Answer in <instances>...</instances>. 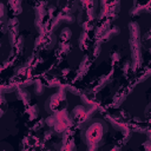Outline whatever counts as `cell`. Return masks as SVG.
<instances>
[{
    "label": "cell",
    "instance_id": "obj_22",
    "mask_svg": "<svg viewBox=\"0 0 151 151\" xmlns=\"http://www.w3.org/2000/svg\"><path fill=\"white\" fill-rule=\"evenodd\" d=\"M131 70H132V64H131L129 60L124 61V64H123V67H122V71H123L125 74H127V73H129Z\"/></svg>",
    "mask_w": 151,
    "mask_h": 151
},
{
    "label": "cell",
    "instance_id": "obj_27",
    "mask_svg": "<svg viewBox=\"0 0 151 151\" xmlns=\"http://www.w3.org/2000/svg\"><path fill=\"white\" fill-rule=\"evenodd\" d=\"M44 151H54V150H51V149H46V150H44Z\"/></svg>",
    "mask_w": 151,
    "mask_h": 151
},
{
    "label": "cell",
    "instance_id": "obj_18",
    "mask_svg": "<svg viewBox=\"0 0 151 151\" xmlns=\"http://www.w3.org/2000/svg\"><path fill=\"white\" fill-rule=\"evenodd\" d=\"M18 26H19V20L17 18L8 19V21H7V28H8V31H17Z\"/></svg>",
    "mask_w": 151,
    "mask_h": 151
},
{
    "label": "cell",
    "instance_id": "obj_25",
    "mask_svg": "<svg viewBox=\"0 0 151 151\" xmlns=\"http://www.w3.org/2000/svg\"><path fill=\"white\" fill-rule=\"evenodd\" d=\"M109 151H120V149H119V147H117V146H114V147H112V149H110Z\"/></svg>",
    "mask_w": 151,
    "mask_h": 151
},
{
    "label": "cell",
    "instance_id": "obj_7",
    "mask_svg": "<svg viewBox=\"0 0 151 151\" xmlns=\"http://www.w3.org/2000/svg\"><path fill=\"white\" fill-rule=\"evenodd\" d=\"M112 74H113V72H110V73H107V74H103V76H100V77L97 79V81H96V84H97V85H94V86H93L92 92L100 91L105 85H107V84L112 80Z\"/></svg>",
    "mask_w": 151,
    "mask_h": 151
},
{
    "label": "cell",
    "instance_id": "obj_5",
    "mask_svg": "<svg viewBox=\"0 0 151 151\" xmlns=\"http://www.w3.org/2000/svg\"><path fill=\"white\" fill-rule=\"evenodd\" d=\"M76 18L73 14H68V13H59L57 14L54 18H53V21H52V25H51V29H54L55 26H58L60 22H67V24H72L74 22Z\"/></svg>",
    "mask_w": 151,
    "mask_h": 151
},
{
    "label": "cell",
    "instance_id": "obj_3",
    "mask_svg": "<svg viewBox=\"0 0 151 151\" xmlns=\"http://www.w3.org/2000/svg\"><path fill=\"white\" fill-rule=\"evenodd\" d=\"M67 109V99H66V93L64 88H60L57 93H53L50 96L46 101H45V110L53 114L60 110Z\"/></svg>",
    "mask_w": 151,
    "mask_h": 151
},
{
    "label": "cell",
    "instance_id": "obj_4",
    "mask_svg": "<svg viewBox=\"0 0 151 151\" xmlns=\"http://www.w3.org/2000/svg\"><path fill=\"white\" fill-rule=\"evenodd\" d=\"M55 41H57V38L52 32H50V33L47 32L46 34L41 33L35 40V47L37 48L42 47L45 50H50L55 45Z\"/></svg>",
    "mask_w": 151,
    "mask_h": 151
},
{
    "label": "cell",
    "instance_id": "obj_26",
    "mask_svg": "<svg viewBox=\"0 0 151 151\" xmlns=\"http://www.w3.org/2000/svg\"><path fill=\"white\" fill-rule=\"evenodd\" d=\"M87 151H97V149H96V147H88Z\"/></svg>",
    "mask_w": 151,
    "mask_h": 151
},
{
    "label": "cell",
    "instance_id": "obj_12",
    "mask_svg": "<svg viewBox=\"0 0 151 151\" xmlns=\"http://www.w3.org/2000/svg\"><path fill=\"white\" fill-rule=\"evenodd\" d=\"M79 47H80V50L81 51H85V50H87V47H88V37H87V33L85 32V31H83L81 32V34H80V38H79Z\"/></svg>",
    "mask_w": 151,
    "mask_h": 151
},
{
    "label": "cell",
    "instance_id": "obj_9",
    "mask_svg": "<svg viewBox=\"0 0 151 151\" xmlns=\"http://www.w3.org/2000/svg\"><path fill=\"white\" fill-rule=\"evenodd\" d=\"M17 98L19 100H21L24 104H28L29 100H31V96H29V92H27L25 88H18L17 90Z\"/></svg>",
    "mask_w": 151,
    "mask_h": 151
},
{
    "label": "cell",
    "instance_id": "obj_21",
    "mask_svg": "<svg viewBox=\"0 0 151 151\" xmlns=\"http://www.w3.org/2000/svg\"><path fill=\"white\" fill-rule=\"evenodd\" d=\"M45 123H46L50 127H53V126L55 125V123H57V118H55V116H54V114H50V116L45 119Z\"/></svg>",
    "mask_w": 151,
    "mask_h": 151
},
{
    "label": "cell",
    "instance_id": "obj_20",
    "mask_svg": "<svg viewBox=\"0 0 151 151\" xmlns=\"http://www.w3.org/2000/svg\"><path fill=\"white\" fill-rule=\"evenodd\" d=\"M9 6L12 7V12L14 14H20L21 13V2H19V1L9 2Z\"/></svg>",
    "mask_w": 151,
    "mask_h": 151
},
{
    "label": "cell",
    "instance_id": "obj_19",
    "mask_svg": "<svg viewBox=\"0 0 151 151\" xmlns=\"http://www.w3.org/2000/svg\"><path fill=\"white\" fill-rule=\"evenodd\" d=\"M45 91V85L40 81V80H37L35 84H34V92L38 94V96H41Z\"/></svg>",
    "mask_w": 151,
    "mask_h": 151
},
{
    "label": "cell",
    "instance_id": "obj_1",
    "mask_svg": "<svg viewBox=\"0 0 151 151\" xmlns=\"http://www.w3.org/2000/svg\"><path fill=\"white\" fill-rule=\"evenodd\" d=\"M107 133V125L101 119H93L85 125L83 131V139L87 147H100L104 145L105 136Z\"/></svg>",
    "mask_w": 151,
    "mask_h": 151
},
{
    "label": "cell",
    "instance_id": "obj_24",
    "mask_svg": "<svg viewBox=\"0 0 151 151\" xmlns=\"http://www.w3.org/2000/svg\"><path fill=\"white\" fill-rule=\"evenodd\" d=\"M145 113H146V117H147L149 119H151V103L147 105V107H146V110H145Z\"/></svg>",
    "mask_w": 151,
    "mask_h": 151
},
{
    "label": "cell",
    "instance_id": "obj_14",
    "mask_svg": "<svg viewBox=\"0 0 151 151\" xmlns=\"http://www.w3.org/2000/svg\"><path fill=\"white\" fill-rule=\"evenodd\" d=\"M100 45H101V42H100L99 40H96V41L93 42V45H92V47H91V57H92V59H97L98 55L100 54V51H101Z\"/></svg>",
    "mask_w": 151,
    "mask_h": 151
},
{
    "label": "cell",
    "instance_id": "obj_6",
    "mask_svg": "<svg viewBox=\"0 0 151 151\" xmlns=\"http://www.w3.org/2000/svg\"><path fill=\"white\" fill-rule=\"evenodd\" d=\"M120 33V28L118 27V26H109L106 29H105V32L100 35V38H99V41L100 42H106V41H109L110 39H112L113 37H116V35H118Z\"/></svg>",
    "mask_w": 151,
    "mask_h": 151
},
{
    "label": "cell",
    "instance_id": "obj_8",
    "mask_svg": "<svg viewBox=\"0 0 151 151\" xmlns=\"http://www.w3.org/2000/svg\"><path fill=\"white\" fill-rule=\"evenodd\" d=\"M90 65H91V60H90L88 55H84V58H83V60H81V63H80V65H79V67H78V76H79V79L87 72Z\"/></svg>",
    "mask_w": 151,
    "mask_h": 151
},
{
    "label": "cell",
    "instance_id": "obj_16",
    "mask_svg": "<svg viewBox=\"0 0 151 151\" xmlns=\"http://www.w3.org/2000/svg\"><path fill=\"white\" fill-rule=\"evenodd\" d=\"M72 37V32L68 27H65L61 29L60 34H59V38H60V41H64V42H67L70 40V38Z\"/></svg>",
    "mask_w": 151,
    "mask_h": 151
},
{
    "label": "cell",
    "instance_id": "obj_13",
    "mask_svg": "<svg viewBox=\"0 0 151 151\" xmlns=\"http://www.w3.org/2000/svg\"><path fill=\"white\" fill-rule=\"evenodd\" d=\"M71 50H72V45H71L68 41H67V42L60 41L59 45H58V53H60V54H63V55L67 54Z\"/></svg>",
    "mask_w": 151,
    "mask_h": 151
},
{
    "label": "cell",
    "instance_id": "obj_15",
    "mask_svg": "<svg viewBox=\"0 0 151 151\" xmlns=\"http://www.w3.org/2000/svg\"><path fill=\"white\" fill-rule=\"evenodd\" d=\"M60 151H77V146H76L74 142H73L72 139H70V140L64 142V143L61 144Z\"/></svg>",
    "mask_w": 151,
    "mask_h": 151
},
{
    "label": "cell",
    "instance_id": "obj_11",
    "mask_svg": "<svg viewBox=\"0 0 151 151\" xmlns=\"http://www.w3.org/2000/svg\"><path fill=\"white\" fill-rule=\"evenodd\" d=\"M142 46L151 52V28L142 37Z\"/></svg>",
    "mask_w": 151,
    "mask_h": 151
},
{
    "label": "cell",
    "instance_id": "obj_23",
    "mask_svg": "<svg viewBox=\"0 0 151 151\" xmlns=\"http://www.w3.org/2000/svg\"><path fill=\"white\" fill-rule=\"evenodd\" d=\"M1 100H2V104H1V106H2L1 114H4V113H5V110H6V107H7V105H6V100H5V96H4V94L1 96Z\"/></svg>",
    "mask_w": 151,
    "mask_h": 151
},
{
    "label": "cell",
    "instance_id": "obj_10",
    "mask_svg": "<svg viewBox=\"0 0 151 151\" xmlns=\"http://www.w3.org/2000/svg\"><path fill=\"white\" fill-rule=\"evenodd\" d=\"M26 113L28 114V118L31 120L38 118V116H39V107H38V105L37 104H28Z\"/></svg>",
    "mask_w": 151,
    "mask_h": 151
},
{
    "label": "cell",
    "instance_id": "obj_17",
    "mask_svg": "<svg viewBox=\"0 0 151 151\" xmlns=\"http://www.w3.org/2000/svg\"><path fill=\"white\" fill-rule=\"evenodd\" d=\"M110 59H111V61H112V65H114V64H117V63H119L120 61V52L118 51V50H112L111 51V53H110Z\"/></svg>",
    "mask_w": 151,
    "mask_h": 151
},
{
    "label": "cell",
    "instance_id": "obj_2",
    "mask_svg": "<svg viewBox=\"0 0 151 151\" xmlns=\"http://www.w3.org/2000/svg\"><path fill=\"white\" fill-rule=\"evenodd\" d=\"M129 31L132 55V70H137L142 65V38L138 24L136 21H131L129 24Z\"/></svg>",
    "mask_w": 151,
    "mask_h": 151
}]
</instances>
